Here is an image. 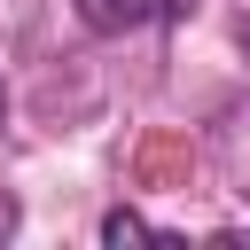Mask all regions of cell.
I'll use <instances>...</instances> for the list:
<instances>
[{"mask_svg":"<svg viewBox=\"0 0 250 250\" xmlns=\"http://www.w3.org/2000/svg\"><path fill=\"white\" fill-rule=\"evenodd\" d=\"M156 16H172V0H78V23L86 31H141Z\"/></svg>","mask_w":250,"mask_h":250,"instance_id":"6da1fadb","label":"cell"},{"mask_svg":"<svg viewBox=\"0 0 250 250\" xmlns=\"http://www.w3.org/2000/svg\"><path fill=\"white\" fill-rule=\"evenodd\" d=\"M102 242H164V234H156L141 211H109V219H102Z\"/></svg>","mask_w":250,"mask_h":250,"instance_id":"7a4b0ae2","label":"cell"},{"mask_svg":"<svg viewBox=\"0 0 250 250\" xmlns=\"http://www.w3.org/2000/svg\"><path fill=\"white\" fill-rule=\"evenodd\" d=\"M16 234V195H0V242Z\"/></svg>","mask_w":250,"mask_h":250,"instance_id":"3957f363","label":"cell"},{"mask_svg":"<svg viewBox=\"0 0 250 250\" xmlns=\"http://www.w3.org/2000/svg\"><path fill=\"white\" fill-rule=\"evenodd\" d=\"M234 39H242V55H250V16H242V23H234Z\"/></svg>","mask_w":250,"mask_h":250,"instance_id":"277c9868","label":"cell"},{"mask_svg":"<svg viewBox=\"0 0 250 250\" xmlns=\"http://www.w3.org/2000/svg\"><path fill=\"white\" fill-rule=\"evenodd\" d=\"M172 8H188V0H172Z\"/></svg>","mask_w":250,"mask_h":250,"instance_id":"5b68a950","label":"cell"}]
</instances>
